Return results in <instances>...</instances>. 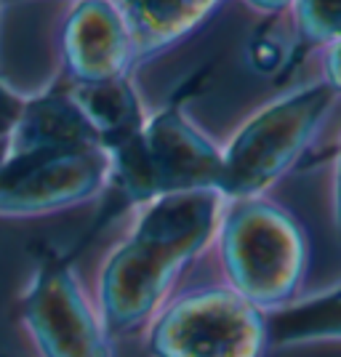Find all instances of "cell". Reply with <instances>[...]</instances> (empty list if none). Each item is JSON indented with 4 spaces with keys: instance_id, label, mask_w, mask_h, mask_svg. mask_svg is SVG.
<instances>
[{
    "instance_id": "6da1fadb",
    "label": "cell",
    "mask_w": 341,
    "mask_h": 357,
    "mask_svg": "<svg viewBox=\"0 0 341 357\" xmlns=\"http://www.w3.org/2000/svg\"><path fill=\"white\" fill-rule=\"evenodd\" d=\"M123 187L136 197L222 187L224 160L179 118L165 112L144 134H128L118 144Z\"/></svg>"
},
{
    "instance_id": "7a4b0ae2",
    "label": "cell",
    "mask_w": 341,
    "mask_h": 357,
    "mask_svg": "<svg viewBox=\"0 0 341 357\" xmlns=\"http://www.w3.org/2000/svg\"><path fill=\"white\" fill-rule=\"evenodd\" d=\"M328 99L331 89H312L262 112L224 158L222 190L235 195L253 192L278 176L304 147L315 123L328 107Z\"/></svg>"
},
{
    "instance_id": "3957f363",
    "label": "cell",
    "mask_w": 341,
    "mask_h": 357,
    "mask_svg": "<svg viewBox=\"0 0 341 357\" xmlns=\"http://www.w3.org/2000/svg\"><path fill=\"white\" fill-rule=\"evenodd\" d=\"M227 264L240 291L256 304H275L291 294L301 269V240L282 213L251 206L227 227Z\"/></svg>"
},
{
    "instance_id": "277c9868",
    "label": "cell",
    "mask_w": 341,
    "mask_h": 357,
    "mask_svg": "<svg viewBox=\"0 0 341 357\" xmlns=\"http://www.w3.org/2000/svg\"><path fill=\"white\" fill-rule=\"evenodd\" d=\"M264 323L253 304L229 294L184 298L155 331V349L163 357H256Z\"/></svg>"
},
{
    "instance_id": "5b68a950",
    "label": "cell",
    "mask_w": 341,
    "mask_h": 357,
    "mask_svg": "<svg viewBox=\"0 0 341 357\" xmlns=\"http://www.w3.org/2000/svg\"><path fill=\"white\" fill-rule=\"evenodd\" d=\"M102 178L96 147L8 158L0 163V211L27 213L89 195Z\"/></svg>"
},
{
    "instance_id": "8992f818",
    "label": "cell",
    "mask_w": 341,
    "mask_h": 357,
    "mask_svg": "<svg viewBox=\"0 0 341 357\" xmlns=\"http://www.w3.org/2000/svg\"><path fill=\"white\" fill-rule=\"evenodd\" d=\"M27 320L45 357H107L102 333L64 269L48 267L40 275Z\"/></svg>"
},
{
    "instance_id": "52a82bcc",
    "label": "cell",
    "mask_w": 341,
    "mask_h": 357,
    "mask_svg": "<svg viewBox=\"0 0 341 357\" xmlns=\"http://www.w3.org/2000/svg\"><path fill=\"white\" fill-rule=\"evenodd\" d=\"M181 261L147 243H128L104 275V312L115 328H131L155 307Z\"/></svg>"
},
{
    "instance_id": "ba28073f",
    "label": "cell",
    "mask_w": 341,
    "mask_h": 357,
    "mask_svg": "<svg viewBox=\"0 0 341 357\" xmlns=\"http://www.w3.org/2000/svg\"><path fill=\"white\" fill-rule=\"evenodd\" d=\"M67 51L75 73L86 83L115 80L128 56V30L112 6L104 0H89L70 22Z\"/></svg>"
},
{
    "instance_id": "9c48e42d",
    "label": "cell",
    "mask_w": 341,
    "mask_h": 357,
    "mask_svg": "<svg viewBox=\"0 0 341 357\" xmlns=\"http://www.w3.org/2000/svg\"><path fill=\"white\" fill-rule=\"evenodd\" d=\"M213 197L206 190L163 195V200L147 211L136 240L184 261L208 238L213 227Z\"/></svg>"
},
{
    "instance_id": "30bf717a",
    "label": "cell",
    "mask_w": 341,
    "mask_h": 357,
    "mask_svg": "<svg viewBox=\"0 0 341 357\" xmlns=\"http://www.w3.org/2000/svg\"><path fill=\"white\" fill-rule=\"evenodd\" d=\"M91 147H96V131L80 115L73 99H45L19 120L14 139L8 144V158Z\"/></svg>"
},
{
    "instance_id": "8fae6325",
    "label": "cell",
    "mask_w": 341,
    "mask_h": 357,
    "mask_svg": "<svg viewBox=\"0 0 341 357\" xmlns=\"http://www.w3.org/2000/svg\"><path fill=\"white\" fill-rule=\"evenodd\" d=\"M73 105L80 109V115L89 120V126L99 134L128 136L134 134L136 102L131 91L115 80H96L86 83L83 89L73 93Z\"/></svg>"
},
{
    "instance_id": "7c38bea8",
    "label": "cell",
    "mask_w": 341,
    "mask_h": 357,
    "mask_svg": "<svg viewBox=\"0 0 341 357\" xmlns=\"http://www.w3.org/2000/svg\"><path fill=\"white\" fill-rule=\"evenodd\" d=\"M126 11L144 43H163L190 30L216 6V0H126Z\"/></svg>"
},
{
    "instance_id": "4fadbf2b",
    "label": "cell",
    "mask_w": 341,
    "mask_h": 357,
    "mask_svg": "<svg viewBox=\"0 0 341 357\" xmlns=\"http://www.w3.org/2000/svg\"><path fill=\"white\" fill-rule=\"evenodd\" d=\"M269 331L275 342L341 339V288L307 304L280 310L269 320Z\"/></svg>"
},
{
    "instance_id": "5bb4252c",
    "label": "cell",
    "mask_w": 341,
    "mask_h": 357,
    "mask_svg": "<svg viewBox=\"0 0 341 357\" xmlns=\"http://www.w3.org/2000/svg\"><path fill=\"white\" fill-rule=\"evenodd\" d=\"M304 24L317 38H341V0H301Z\"/></svg>"
},
{
    "instance_id": "9a60e30c",
    "label": "cell",
    "mask_w": 341,
    "mask_h": 357,
    "mask_svg": "<svg viewBox=\"0 0 341 357\" xmlns=\"http://www.w3.org/2000/svg\"><path fill=\"white\" fill-rule=\"evenodd\" d=\"M331 77H333V83L341 89V43L336 45V51L331 54Z\"/></svg>"
},
{
    "instance_id": "2e32d148",
    "label": "cell",
    "mask_w": 341,
    "mask_h": 357,
    "mask_svg": "<svg viewBox=\"0 0 341 357\" xmlns=\"http://www.w3.org/2000/svg\"><path fill=\"white\" fill-rule=\"evenodd\" d=\"M253 3H256V6H264V8H278L285 0H253Z\"/></svg>"
},
{
    "instance_id": "e0dca14e",
    "label": "cell",
    "mask_w": 341,
    "mask_h": 357,
    "mask_svg": "<svg viewBox=\"0 0 341 357\" xmlns=\"http://www.w3.org/2000/svg\"><path fill=\"white\" fill-rule=\"evenodd\" d=\"M339 213H341V171H339Z\"/></svg>"
}]
</instances>
